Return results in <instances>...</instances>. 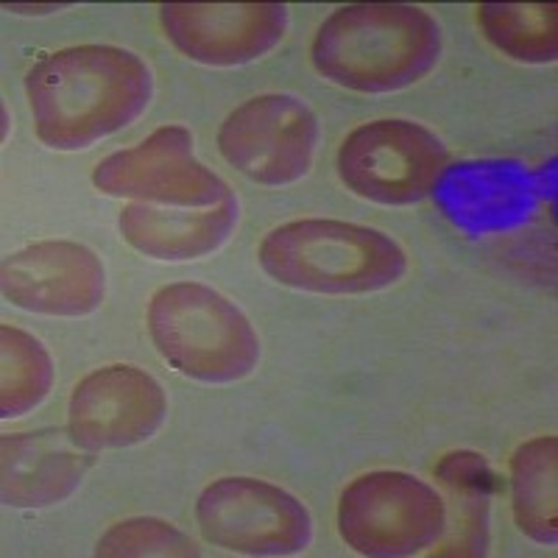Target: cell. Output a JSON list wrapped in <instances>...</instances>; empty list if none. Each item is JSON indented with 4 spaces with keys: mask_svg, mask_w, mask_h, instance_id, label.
<instances>
[{
    "mask_svg": "<svg viewBox=\"0 0 558 558\" xmlns=\"http://www.w3.org/2000/svg\"><path fill=\"white\" fill-rule=\"evenodd\" d=\"M34 132L53 151H82L146 112L154 76L137 53L76 45L39 59L26 76Z\"/></svg>",
    "mask_w": 558,
    "mask_h": 558,
    "instance_id": "cell-1",
    "label": "cell"
},
{
    "mask_svg": "<svg viewBox=\"0 0 558 558\" xmlns=\"http://www.w3.org/2000/svg\"><path fill=\"white\" fill-rule=\"evenodd\" d=\"M441 45V26L425 9L361 3L324 20L311 59L338 87L380 96L422 82L438 64Z\"/></svg>",
    "mask_w": 558,
    "mask_h": 558,
    "instance_id": "cell-2",
    "label": "cell"
},
{
    "mask_svg": "<svg viewBox=\"0 0 558 558\" xmlns=\"http://www.w3.org/2000/svg\"><path fill=\"white\" fill-rule=\"evenodd\" d=\"M257 260L279 286L324 296L386 291L408 271L405 248L391 235L332 218H305L271 229L257 248Z\"/></svg>",
    "mask_w": 558,
    "mask_h": 558,
    "instance_id": "cell-3",
    "label": "cell"
},
{
    "mask_svg": "<svg viewBox=\"0 0 558 558\" xmlns=\"http://www.w3.org/2000/svg\"><path fill=\"white\" fill-rule=\"evenodd\" d=\"M146 318L159 355L191 380L227 386L260 363V338L246 313L202 282L159 288Z\"/></svg>",
    "mask_w": 558,
    "mask_h": 558,
    "instance_id": "cell-4",
    "label": "cell"
},
{
    "mask_svg": "<svg viewBox=\"0 0 558 558\" xmlns=\"http://www.w3.org/2000/svg\"><path fill=\"white\" fill-rule=\"evenodd\" d=\"M445 527V497L408 472L361 475L343 488L338 502L341 539L361 556H418L441 539Z\"/></svg>",
    "mask_w": 558,
    "mask_h": 558,
    "instance_id": "cell-5",
    "label": "cell"
},
{
    "mask_svg": "<svg viewBox=\"0 0 558 558\" xmlns=\"http://www.w3.org/2000/svg\"><path fill=\"white\" fill-rule=\"evenodd\" d=\"M450 171V151L422 123L386 118L349 132L338 151V177L355 196L408 207L433 196Z\"/></svg>",
    "mask_w": 558,
    "mask_h": 558,
    "instance_id": "cell-6",
    "label": "cell"
},
{
    "mask_svg": "<svg viewBox=\"0 0 558 558\" xmlns=\"http://www.w3.org/2000/svg\"><path fill=\"white\" fill-rule=\"evenodd\" d=\"M196 520L209 545L243 556H296L313 539L299 497L257 477H221L198 495Z\"/></svg>",
    "mask_w": 558,
    "mask_h": 558,
    "instance_id": "cell-7",
    "label": "cell"
},
{
    "mask_svg": "<svg viewBox=\"0 0 558 558\" xmlns=\"http://www.w3.org/2000/svg\"><path fill=\"white\" fill-rule=\"evenodd\" d=\"M318 146V118L302 98L266 93L227 114L218 151L246 179L282 187L307 177Z\"/></svg>",
    "mask_w": 558,
    "mask_h": 558,
    "instance_id": "cell-8",
    "label": "cell"
},
{
    "mask_svg": "<svg viewBox=\"0 0 558 558\" xmlns=\"http://www.w3.org/2000/svg\"><path fill=\"white\" fill-rule=\"evenodd\" d=\"M93 184L104 196L154 207L207 209L229 196L227 182L196 159L193 134L184 126L157 129L140 146L98 162Z\"/></svg>",
    "mask_w": 558,
    "mask_h": 558,
    "instance_id": "cell-9",
    "label": "cell"
},
{
    "mask_svg": "<svg viewBox=\"0 0 558 558\" xmlns=\"http://www.w3.org/2000/svg\"><path fill=\"white\" fill-rule=\"evenodd\" d=\"M168 397L148 372L129 363L84 377L68 405V430L89 452L143 445L166 425Z\"/></svg>",
    "mask_w": 558,
    "mask_h": 558,
    "instance_id": "cell-10",
    "label": "cell"
},
{
    "mask_svg": "<svg viewBox=\"0 0 558 558\" xmlns=\"http://www.w3.org/2000/svg\"><path fill=\"white\" fill-rule=\"evenodd\" d=\"M159 23L191 62L238 68L274 51L288 32L282 3H166Z\"/></svg>",
    "mask_w": 558,
    "mask_h": 558,
    "instance_id": "cell-11",
    "label": "cell"
},
{
    "mask_svg": "<svg viewBox=\"0 0 558 558\" xmlns=\"http://www.w3.org/2000/svg\"><path fill=\"white\" fill-rule=\"evenodd\" d=\"M0 288L20 311L82 318L104 305L107 268L82 243L43 241L9 254L0 268Z\"/></svg>",
    "mask_w": 558,
    "mask_h": 558,
    "instance_id": "cell-12",
    "label": "cell"
},
{
    "mask_svg": "<svg viewBox=\"0 0 558 558\" xmlns=\"http://www.w3.org/2000/svg\"><path fill=\"white\" fill-rule=\"evenodd\" d=\"M96 452L73 441L70 430L9 433L0 438V495L9 508H51L68 500L96 466Z\"/></svg>",
    "mask_w": 558,
    "mask_h": 558,
    "instance_id": "cell-13",
    "label": "cell"
},
{
    "mask_svg": "<svg viewBox=\"0 0 558 558\" xmlns=\"http://www.w3.org/2000/svg\"><path fill=\"white\" fill-rule=\"evenodd\" d=\"M533 177L517 162L456 166L438 182V204L466 232H500L527 216L536 202Z\"/></svg>",
    "mask_w": 558,
    "mask_h": 558,
    "instance_id": "cell-14",
    "label": "cell"
},
{
    "mask_svg": "<svg viewBox=\"0 0 558 558\" xmlns=\"http://www.w3.org/2000/svg\"><path fill=\"white\" fill-rule=\"evenodd\" d=\"M238 223V198L229 193L221 204L207 209L154 207L126 204L121 213V235L134 252L154 260H198L223 246Z\"/></svg>",
    "mask_w": 558,
    "mask_h": 558,
    "instance_id": "cell-15",
    "label": "cell"
},
{
    "mask_svg": "<svg viewBox=\"0 0 558 558\" xmlns=\"http://www.w3.org/2000/svg\"><path fill=\"white\" fill-rule=\"evenodd\" d=\"M436 477L450 495L447 527L436 556H483L488 550V511L500 481L481 452L458 450L436 463Z\"/></svg>",
    "mask_w": 558,
    "mask_h": 558,
    "instance_id": "cell-16",
    "label": "cell"
},
{
    "mask_svg": "<svg viewBox=\"0 0 558 558\" xmlns=\"http://www.w3.org/2000/svg\"><path fill=\"white\" fill-rule=\"evenodd\" d=\"M517 527L539 545L558 542V438L539 436L511 456Z\"/></svg>",
    "mask_w": 558,
    "mask_h": 558,
    "instance_id": "cell-17",
    "label": "cell"
},
{
    "mask_svg": "<svg viewBox=\"0 0 558 558\" xmlns=\"http://www.w3.org/2000/svg\"><path fill=\"white\" fill-rule=\"evenodd\" d=\"M481 32L495 48L517 62L547 64L558 57L556 3H483Z\"/></svg>",
    "mask_w": 558,
    "mask_h": 558,
    "instance_id": "cell-18",
    "label": "cell"
},
{
    "mask_svg": "<svg viewBox=\"0 0 558 558\" xmlns=\"http://www.w3.org/2000/svg\"><path fill=\"white\" fill-rule=\"evenodd\" d=\"M53 386L48 349L12 324L0 327V416L14 418L37 408Z\"/></svg>",
    "mask_w": 558,
    "mask_h": 558,
    "instance_id": "cell-19",
    "label": "cell"
},
{
    "mask_svg": "<svg viewBox=\"0 0 558 558\" xmlns=\"http://www.w3.org/2000/svg\"><path fill=\"white\" fill-rule=\"evenodd\" d=\"M104 558H143V556H202V547L179 531L177 525L157 517H134L109 527L96 545Z\"/></svg>",
    "mask_w": 558,
    "mask_h": 558,
    "instance_id": "cell-20",
    "label": "cell"
}]
</instances>
